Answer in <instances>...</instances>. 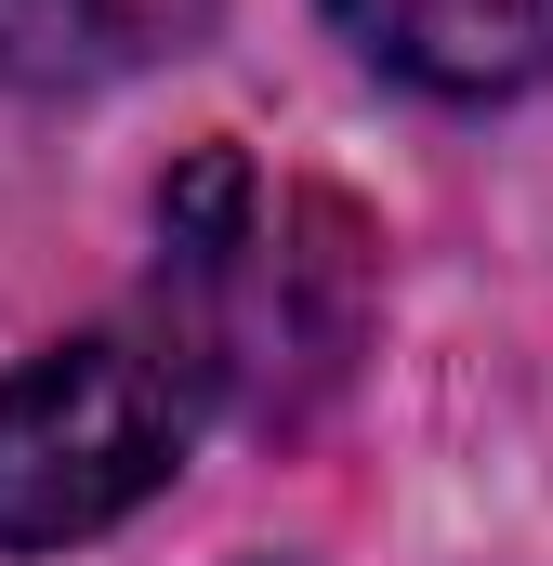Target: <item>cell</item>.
<instances>
[{
  "label": "cell",
  "instance_id": "cell-1",
  "mask_svg": "<svg viewBox=\"0 0 553 566\" xmlns=\"http://www.w3.org/2000/svg\"><path fill=\"white\" fill-rule=\"evenodd\" d=\"M158 303H171V369L198 382V409H251V422H303L369 329V238L303 198L264 185L238 145L185 158L158 198Z\"/></svg>",
  "mask_w": 553,
  "mask_h": 566
},
{
  "label": "cell",
  "instance_id": "cell-3",
  "mask_svg": "<svg viewBox=\"0 0 553 566\" xmlns=\"http://www.w3.org/2000/svg\"><path fill=\"white\" fill-rule=\"evenodd\" d=\"M343 40L435 106H501L553 80V0H330Z\"/></svg>",
  "mask_w": 553,
  "mask_h": 566
},
{
  "label": "cell",
  "instance_id": "cell-4",
  "mask_svg": "<svg viewBox=\"0 0 553 566\" xmlns=\"http://www.w3.org/2000/svg\"><path fill=\"white\" fill-rule=\"evenodd\" d=\"M211 27V0H0V66L13 80H119Z\"/></svg>",
  "mask_w": 553,
  "mask_h": 566
},
{
  "label": "cell",
  "instance_id": "cell-2",
  "mask_svg": "<svg viewBox=\"0 0 553 566\" xmlns=\"http://www.w3.org/2000/svg\"><path fill=\"white\" fill-rule=\"evenodd\" d=\"M185 434H198V382L145 329L27 356L0 382V554H66L119 527L133 501L185 474Z\"/></svg>",
  "mask_w": 553,
  "mask_h": 566
}]
</instances>
